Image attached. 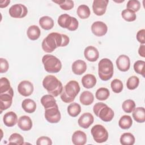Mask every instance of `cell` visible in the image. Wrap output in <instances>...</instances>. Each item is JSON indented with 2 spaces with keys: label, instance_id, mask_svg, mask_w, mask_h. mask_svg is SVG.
<instances>
[{
  "label": "cell",
  "instance_id": "obj_1",
  "mask_svg": "<svg viewBox=\"0 0 145 145\" xmlns=\"http://www.w3.org/2000/svg\"><path fill=\"white\" fill-rule=\"evenodd\" d=\"M69 42L70 39L67 35L57 32H52L43 40L41 46L44 52L50 53L58 47L67 45Z\"/></svg>",
  "mask_w": 145,
  "mask_h": 145
},
{
  "label": "cell",
  "instance_id": "obj_2",
  "mask_svg": "<svg viewBox=\"0 0 145 145\" xmlns=\"http://www.w3.org/2000/svg\"><path fill=\"white\" fill-rule=\"evenodd\" d=\"M42 86L47 92L54 97H57L63 90L62 83L54 75H46L42 80Z\"/></svg>",
  "mask_w": 145,
  "mask_h": 145
},
{
  "label": "cell",
  "instance_id": "obj_3",
  "mask_svg": "<svg viewBox=\"0 0 145 145\" xmlns=\"http://www.w3.org/2000/svg\"><path fill=\"white\" fill-rule=\"evenodd\" d=\"M80 86L75 80L69 81L63 87L61 93V99L64 103H72L80 91Z\"/></svg>",
  "mask_w": 145,
  "mask_h": 145
},
{
  "label": "cell",
  "instance_id": "obj_4",
  "mask_svg": "<svg viewBox=\"0 0 145 145\" xmlns=\"http://www.w3.org/2000/svg\"><path fill=\"white\" fill-rule=\"evenodd\" d=\"M114 67L112 62L108 58L101 59L98 63V75L103 81H107L113 75Z\"/></svg>",
  "mask_w": 145,
  "mask_h": 145
},
{
  "label": "cell",
  "instance_id": "obj_5",
  "mask_svg": "<svg viewBox=\"0 0 145 145\" xmlns=\"http://www.w3.org/2000/svg\"><path fill=\"white\" fill-rule=\"evenodd\" d=\"M42 62L44 69L49 73H57L62 68L61 61L56 56L52 54H45L42 57Z\"/></svg>",
  "mask_w": 145,
  "mask_h": 145
},
{
  "label": "cell",
  "instance_id": "obj_6",
  "mask_svg": "<svg viewBox=\"0 0 145 145\" xmlns=\"http://www.w3.org/2000/svg\"><path fill=\"white\" fill-rule=\"evenodd\" d=\"M57 22L60 27L71 31H75L79 26L78 20L67 14L61 15L58 18Z\"/></svg>",
  "mask_w": 145,
  "mask_h": 145
},
{
  "label": "cell",
  "instance_id": "obj_7",
  "mask_svg": "<svg viewBox=\"0 0 145 145\" xmlns=\"http://www.w3.org/2000/svg\"><path fill=\"white\" fill-rule=\"evenodd\" d=\"M92 137L95 142L99 143L106 142L108 139V133L101 125H95L91 130Z\"/></svg>",
  "mask_w": 145,
  "mask_h": 145
},
{
  "label": "cell",
  "instance_id": "obj_8",
  "mask_svg": "<svg viewBox=\"0 0 145 145\" xmlns=\"http://www.w3.org/2000/svg\"><path fill=\"white\" fill-rule=\"evenodd\" d=\"M44 116L45 119L51 123H56L59 122L61 118V115L58 105L46 109L45 110Z\"/></svg>",
  "mask_w": 145,
  "mask_h": 145
},
{
  "label": "cell",
  "instance_id": "obj_9",
  "mask_svg": "<svg viewBox=\"0 0 145 145\" xmlns=\"http://www.w3.org/2000/svg\"><path fill=\"white\" fill-rule=\"evenodd\" d=\"M10 15L14 18H23L28 13V9L24 5L19 3L15 4L9 8Z\"/></svg>",
  "mask_w": 145,
  "mask_h": 145
},
{
  "label": "cell",
  "instance_id": "obj_10",
  "mask_svg": "<svg viewBox=\"0 0 145 145\" xmlns=\"http://www.w3.org/2000/svg\"><path fill=\"white\" fill-rule=\"evenodd\" d=\"M96 116L99 117L104 122H109L113 118L114 113L110 107H109L106 104L103 103Z\"/></svg>",
  "mask_w": 145,
  "mask_h": 145
},
{
  "label": "cell",
  "instance_id": "obj_11",
  "mask_svg": "<svg viewBox=\"0 0 145 145\" xmlns=\"http://www.w3.org/2000/svg\"><path fill=\"white\" fill-rule=\"evenodd\" d=\"M33 84L28 80H23L18 86V92L22 96L27 97L30 96L33 92Z\"/></svg>",
  "mask_w": 145,
  "mask_h": 145
},
{
  "label": "cell",
  "instance_id": "obj_12",
  "mask_svg": "<svg viewBox=\"0 0 145 145\" xmlns=\"http://www.w3.org/2000/svg\"><path fill=\"white\" fill-rule=\"evenodd\" d=\"M108 2V0H94L92 4L93 12L97 16L104 15L106 12Z\"/></svg>",
  "mask_w": 145,
  "mask_h": 145
},
{
  "label": "cell",
  "instance_id": "obj_13",
  "mask_svg": "<svg viewBox=\"0 0 145 145\" xmlns=\"http://www.w3.org/2000/svg\"><path fill=\"white\" fill-rule=\"evenodd\" d=\"M14 96L13 91L9 92L1 93L0 101H1V113L3 110H6L9 108L12 102V97Z\"/></svg>",
  "mask_w": 145,
  "mask_h": 145
},
{
  "label": "cell",
  "instance_id": "obj_14",
  "mask_svg": "<svg viewBox=\"0 0 145 145\" xmlns=\"http://www.w3.org/2000/svg\"><path fill=\"white\" fill-rule=\"evenodd\" d=\"M91 31L96 36H104L108 31V27L105 23L101 21H96L91 25Z\"/></svg>",
  "mask_w": 145,
  "mask_h": 145
},
{
  "label": "cell",
  "instance_id": "obj_15",
  "mask_svg": "<svg viewBox=\"0 0 145 145\" xmlns=\"http://www.w3.org/2000/svg\"><path fill=\"white\" fill-rule=\"evenodd\" d=\"M116 65L119 70L125 72L129 70L130 67V60L128 56L120 55L116 59Z\"/></svg>",
  "mask_w": 145,
  "mask_h": 145
},
{
  "label": "cell",
  "instance_id": "obj_16",
  "mask_svg": "<svg viewBox=\"0 0 145 145\" xmlns=\"http://www.w3.org/2000/svg\"><path fill=\"white\" fill-rule=\"evenodd\" d=\"M94 118L90 113H84L79 118L78 122L79 126L84 129H88L93 122Z\"/></svg>",
  "mask_w": 145,
  "mask_h": 145
},
{
  "label": "cell",
  "instance_id": "obj_17",
  "mask_svg": "<svg viewBox=\"0 0 145 145\" xmlns=\"http://www.w3.org/2000/svg\"><path fill=\"white\" fill-rule=\"evenodd\" d=\"M84 56L88 61L95 62L99 58V52L95 46H88L84 49Z\"/></svg>",
  "mask_w": 145,
  "mask_h": 145
},
{
  "label": "cell",
  "instance_id": "obj_18",
  "mask_svg": "<svg viewBox=\"0 0 145 145\" xmlns=\"http://www.w3.org/2000/svg\"><path fill=\"white\" fill-rule=\"evenodd\" d=\"M71 140L75 145H84L87 142V135L83 131L77 130L73 133Z\"/></svg>",
  "mask_w": 145,
  "mask_h": 145
},
{
  "label": "cell",
  "instance_id": "obj_19",
  "mask_svg": "<svg viewBox=\"0 0 145 145\" xmlns=\"http://www.w3.org/2000/svg\"><path fill=\"white\" fill-rule=\"evenodd\" d=\"M18 126L23 131H28L32 127V121L29 117L22 116L18 119Z\"/></svg>",
  "mask_w": 145,
  "mask_h": 145
},
{
  "label": "cell",
  "instance_id": "obj_20",
  "mask_svg": "<svg viewBox=\"0 0 145 145\" xmlns=\"http://www.w3.org/2000/svg\"><path fill=\"white\" fill-rule=\"evenodd\" d=\"M72 71L76 75H82L87 70L86 63L81 59H78L72 64Z\"/></svg>",
  "mask_w": 145,
  "mask_h": 145
},
{
  "label": "cell",
  "instance_id": "obj_21",
  "mask_svg": "<svg viewBox=\"0 0 145 145\" xmlns=\"http://www.w3.org/2000/svg\"><path fill=\"white\" fill-rule=\"evenodd\" d=\"M4 124L7 127H12L18 123V117L14 112H8L5 114L3 117Z\"/></svg>",
  "mask_w": 145,
  "mask_h": 145
},
{
  "label": "cell",
  "instance_id": "obj_22",
  "mask_svg": "<svg viewBox=\"0 0 145 145\" xmlns=\"http://www.w3.org/2000/svg\"><path fill=\"white\" fill-rule=\"evenodd\" d=\"M96 78L95 75L91 74H87L84 75L82 78V83L83 86L86 88H93L96 84Z\"/></svg>",
  "mask_w": 145,
  "mask_h": 145
},
{
  "label": "cell",
  "instance_id": "obj_23",
  "mask_svg": "<svg viewBox=\"0 0 145 145\" xmlns=\"http://www.w3.org/2000/svg\"><path fill=\"white\" fill-rule=\"evenodd\" d=\"M40 101L41 104L44 107L45 109L52 108L53 106L57 105L54 97L50 94L45 95L41 97Z\"/></svg>",
  "mask_w": 145,
  "mask_h": 145
},
{
  "label": "cell",
  "instance_id": "obj_24",
  "mask_svg": "<svg viewBox=\"0 0 145 145\" xmlns=\"http://www.w3.org/2000/svg\"><path fill=\"white\" fill-rule=\"evenodd\" d=\"M133 117L138 123H143L145 121V110L143 107L135 108L133 110Z\"/></svg>",
  "mask_w": 145,
  "mask_h": 145
},
{
  "label": "cell",
  "instance_id": "obj_25",
  "mask_svg": "<svg viewBox=\"0 0 145 145\" xmlns=\"http://www.w3.org/2000/svg\"><path fill=\"white\" fill-rule=\"evenodd\" d=\"M27 35L30 40L34 41L37 40L40 37L41 31L38 26L32 25L28 27L27 31Z\"/></svg>",
  "mask_w": 145,
  "mask_h": 145
},
{
  "label": "cell",
  "instance_id": "obj_26",
  "mask_svg": "<svg viewBox=\"0 0 145 145\" xmlns=\"http://www.w3.org/2000/svg\"><path fill=\"white\" fill-rule=\"evenodd\" d=\"M22 106L25 112L32 113L36 110V104L34 100L31 99H26L23 101Z\"/></svg>",
  "mask_w": 145,
  "mask_h": 145
},
{
  "label": "cell",
  "instance_id": "obj_27",
  "mask_svg": "<svg viewBox=\"0 0 145 145\" xmlns=\"http://www.w3.org/2000/svg\"><path fill=\"white\" fill-rule=\"evenodd\" d=\"M80 102L84 105H91L94 100V96L92 92L88 91L83 92L79 97Z\"/></svg>",
  "mask_w": 145,
  "mask_h": 145
},
{
  "label": "cell",
  "instance_id": "obj_28",
  "mask_svg": "<svg viewBox=\"0 0 145 145\" xmlns=\"http://www.w3.org/2000/svg\"><path fill=\"white\" fill-rule=\"evenodd\" d=\"M39 24L42 29L45 30H49L53 27L54 21L51 17L44 16L40 18Z\"/></svg>",
  "mask_w": 145,
  "mask_h": 145
},
{
  "label": "cell",
  "instance_id": "obj_29",
  "mask_svg": "<svg viewBox=\"0 0 145 145\" xmlns=\"http://www.w3.org/2000/svg\"><path fill=\"white\" fill-rule=\"evenodd\" d=\"M132 125V118L128 115H124L122 116L118 121V125L120 128L122 129H129L131 127Z\"/></svg>",
  "mask_w": 145,
  "mask_h": 145
},
{
  "label": "cell",
  "instance_id": "obj_30",
  "mask_svg": "<svg viewBox=\"0 0 145 145\" xmlns=\"http://www.w3.org/2000/svg\"><path fill=\"white\" fill-rule=\"evenodd\" d=\"M120 143L122 145H133L135 143V137L130 133H125L121 136Z\"/></svg>",
  "mask_w": 145,
  "mask_h": 145
},
{
  "label": "cell",
  "instance_id": "obj_31",
  "mask_svg": "<svg viewBox=\"0 0 145 145\" xmlns=\"http://www.w3.org/2000/svg\"><path fill=\"white\" fill-rule=\"evenodd\" d=\"M78 16L82 19H87L91 14V11L89 7L86 5H80L76 10Z\"/></svg>",
  "mask_w": 145,
  "mask_h": 145
},
{
  "label": "cell",
  "instance_id": "obj_32",
  "mask_svg": "<svg viewBox=\"0 0 145 145\" xmlns=\"http://www.w3.org/2000/svg\"><path fill=\"white\" fill-rule=\"evenodd\" d=\"M81 112L80 105L76 103H71L67 107L68 114L72 117H75L79 114Z\"/></svg>",
  "mask_w": 145,
  "mask_h": 145
},
{
  "label": "cell",
  "instance_id": "obj_33",
  "mask_svg": "<svg viewBox=\"0 0 145 145\" xmlns=\"http://www.w3.org/2000/svg\"><path fill=\"white\" fill-rule=\"evenodd\" d=\"M13 91L11 87L10 83L8 79L5 77H2L0 79V92L4 93Z\"/></svg>",
  "mask_w": 145,
  "mask_h": 145
},
{
  "label": "cell",
  "instance_id": "obj_34",
  "mask_svg": "<svg viewBox=\"0 0 145 145\" xmlns=\"http://www.w3.org/2000/svg\"><path fill=\"white\" fill-rule=\"evenodd\" d=\"M110 95V92L106 88L101 87L99 88L95 94L96 98L100 101H104L106 100Z\"/></svg>",
  "mask_w": 145,
  "mask_h": 145
},
{
  "label": "cell",
  "instance_id": "obj_35",
  "mask_svg": "<svg viewBox=\"0 0 145 145\" xmlns=\"http://www.w3.org/2000/svg\"><path fill=\"white\" fill-rule=\"evenodd\" d=\"M53 2L59 5L62 10L66 11L72 9L74 6V2L71 0H57L53 1Z\"/></svg>",
  "mask_w": 145,
  "mask_h": 145
},
{
  "label": "cell",
  "instance_id": "obj_36",
  "mask_svg": "<svg viewBox=\"0 0 145 145\" xmlns=\"http://www.w3.org/2000/svg\"><path fill=\"white\" fill-rule=\"evenodd\" d=\"M121 16L122 18L127 22H133L137 18L135 12L128 8L125 9L122 11Z\"/></svg>",
  "mask_w": 145,
  "mask_h": 145
},
{
  "label": "cell",
  "instance_id": "obj_37",
  "mask_svg": "<svg viewBox=\"0 0 145 145\" xmlns=\"http://www.w3.org/2000/svg\"><path fill=\"white\" fill-rule=\"evenodd\" d=\"M8 143L10 144L22 145L24 143V138L18 133H13L8 138Z\"/></svg>",
  "mask_w": 145,
  "mask_h": 145
},
{
  "label": "cell",
  "instance_id": "obj_38",
  "mask_svg": "<svg viewBox=\"0 0 145 145\" xmlns=\"http://www.w3.org/2000/svg\"><path fill=\"white\" fill-rule=\"evenodd\" d=\"M139 84V79L137 76H131L129 77L126 82V87L130 90H133L137 88Z\"/></svg>",
  "mask_w": 145,
  "mask_h": 145
},
{
  "label": "cell",
  "instance_id": "obj_39",
  "mask_svg": "<svg viewBox=\"0 0 145 145\" xmlns=\"http://www.w3.org/2000/svg\"><path fill=\"white\" fill-rule=\"evenodd\" d=\"M122 108L125 112L130 113H131L135 108V103L133 100L128 99L123 102Z\"/></svg>",
  "mask_w": 145,
  "mask_h": 145
},
{
  "label": "cell",
  "instance_id": "obj_40",
  "mask_svg": "<svg viewBox=\"0 0 145 145\" xmlns=\"http://www.w3.org/2000/svg\"><path fill=\"white\" fill-rule=\"evenodd\" d=\"M110 87L112 91L114 93H120L122 91L123 88L122 82H121V80L118 79H115L111 82Z\"/></svg>",
  "mask_w": 145,
  "mask_h": 145
},
{
  "label": "cell",
  "instance_id": "obj_41",
  "mask_svg": "<svg viewBox=\"0 0 145 145\" xmlns=\"http://www.w3.org/2000/svg\"><path fill=\"white\" fill-rule=\"evenodd\" d=\"M144 65H145V62L142 60H138L136 61L134 64V71L137 73L142 75L143 77H145Z\"/></svg>",
  "mask_w": 145,
  "mask_h": 145
},
{
  "label": "cell",
  "instance_id": "obj_42",
  "mask_svg": "<svg viewBox=\"0 0 145 145\" xmlns=\"http://www.w3.org/2000/svg\"><path fill=\"white\" fill-rule=\"evenodd\" d=\"M140 3L138 0H129L126 5V7L134 12H137L140 8Z\"/></svg>",
  "mask_w": 145,
  "mask_h": 145
},
{
  "label": "cell",
  "instance_id": "obj_43",
  "mask_svg": "<svg viewBox=\"0 0 145 145\" xmlns=\"http://www.w3.org/2000/svg\"><path fill=\"white\" fill-rule=\"evenodd\" d=\"M37 145H51L52 144V139L45 136H42L39 137L36 141Z\"/></svg>",
  "mask_w": 145,
  "mask_h": 145
},
{
  "label": "cell",
  "instance_id": "obj_44",
  "mask_svg": "<svg viewBox=\"0 0 145 145\" xmlns=\"http://www.w3.org/2000/svg\"><path fill=\"white\" fill-rule=\"evenodd\" d=\"M9 68L8 61L3 58H0V72L1 73H5Z\"/></svg>",
  "mask_w": 145,
  "mask_h": 145
},
{
  "label": "cell",
  "instance_id": "obj_45",
  "mask_svg": "<svg viewBox=\"0 0 145 145\" xmlns=\"http://www.w3.org/2000/svg\"><path fill=\"white\" fill-rule=\"evenodd\" d=\"M144 34H145V29H142L139 30L137 33V40L142 44H145V39H144Z\"/></svg>",
  "mask_w": 145,
  "mask_h": 145
},
{
  "label": "cell",
  "instance_id": "obj_46",
  "mask_svg": "<svg viewBox=\"0 0 145 145\" xmlns=\"http://www.w3.org/2000/svg\"><path fill=\"white\" fill-rule=\"evenodd\" d=\"M138 53L141 57H145V45H144V44H142L139 46V49H138Z\"/></svg>",
  "mask_w": 145,
  "mask_h": 145
},
{
  "label": "cell",
  "instance_id": "obj_47",
  "mask_svg": "<svg viewBox=\"0 0 145 145\" xmlns=\"http://www.w3.org/2000/svg\"><path fill=\"white\" fill-rule=\"evenodd\" d=\"M10 3V0H5V1H1L0 2V7L4 8L7 7L9 3Z\"/></svg>",
  "mask_w": 145,
  "mask_h": 145
}]
</instances>
